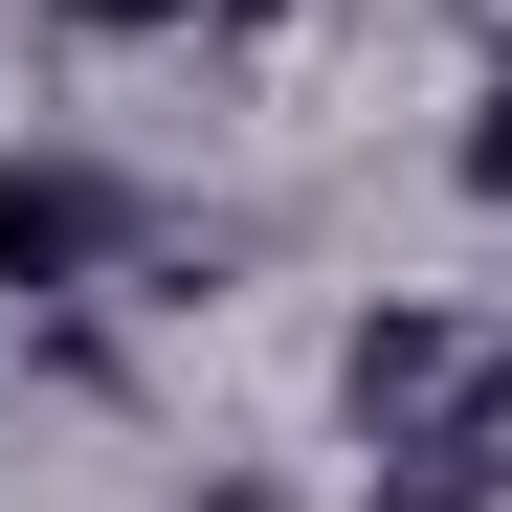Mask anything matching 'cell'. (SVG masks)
Segmentation results:
<instances>
[{
  "mask_svg": "<svg viewBox=\"0 0 512 512\" xmlns=\"http://www.w3.org/2000/svg\"><path fill=\"white\" fill-rule=\"evenodd\" d=\"M468 379H490V357H468L423 290H379L357 334H334V423H357V446H446V423H468Z\"/></svg>",
  "mask_w": 512,
  "mask_h": 512,
  "instance_id": "obj_1",
  "label": "cell"
},
{
  "mask_svg": "<svg viewBox=\"0 0 512 512\" xmlns=\"http://www.w3.org/2000/svg\"><path fill=\"white\" fill-rule=\"evenodd\" d=\"M112 179H90V156H0V290H90L112 268Z\"/></svg>",
  "mask_w": 512,
  "mask_h": 512,
  "instance_id": "obj_2",
  "label": "cell"
},
{
  "mask_svg": "<svg viewBox=\"0 0 512 512\" xmlns=\"http://www.w3.org/2000/svg\"><path fill=\"white\" fill-rule=\"evenodd\" d=\"M357 512H512V490H490L468 446H379V490H357Z\"/></svg>",
  "mask_w": 512,
  "mask_h": 512,
  "instance_id": "obj_3",
  "label": "cell"
},
{
  "mask_svg": "<svg viewBox=\"0 0 512 512\" xmlns=\"http://www.w3.org/2000/svg\"><path fill=\"white\" fill-rule=\"evenodd\" d=\"M446 179H468V201H512V67L468 90V134H446Z\"/></svg>",
  "mask_w": 512,
  "mask_h": 512,
  "instance_id": "obj_4",
  "label": "cell"
},
{
  "mask_svg": "<svg viewBox=\"0 0 512 512\" xmlns=\"http://www.w3.org/2000/svg\"><path fill=\"white\" fill-rule=\"evenodd\" d=\"M67 45H156V23H201V0H45Z\"/></svg>",
  "mask_w": 512,
  "mask_h": 512,
  "instance_id": "obj_5",
  "label": "cell"
},
{
  "mask_svg": "<svg viewBox=\"0 0 512 512\" xmlns=\"http://www.w3.org/2000/svg\"><path fill=\"white\" fill-rule=\"evenodd\" d=\"M446 446H468V468H490V490H512V357H490V379H468V423H446Z\"/></svg>",
  "mask_w": 512,
  "mask_h": 512,
  "instance_id": "obj_6",
  "label": "cell"
},
{
  "mask_svg": "<svg viewBox=\"0 0 512 512\" xmlns=\"http://www.w3.org/2000/svg\"><path fill=\"white\" fill-rule=\"evenodd\" d=\"M179 512H290V468H201V490H179Z\"/></svg>",
  "mask_w": 512,
  "mask_h": 512,
  "instance_id": "obj_7",
  "label": "cell"
}]
</instances>
